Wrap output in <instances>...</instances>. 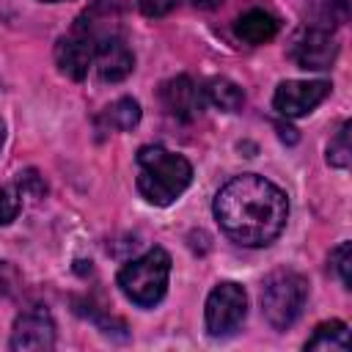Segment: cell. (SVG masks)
Wrapping results in <instances>:
<instances>
[{"mask_svg":"<svg viewBox=\"0 0 352 352\" xmlns=\"http://www.w3.org/2000/svg\"><path fill=\"white\" fill-rule=\"evenodd\" d=\"M214 220L228 239L245 248H264L289 220L286 192L264 176L242 173L228 179L214 195Z\"/></svg>","mask_w":352,"mask_h":352,"instance_id":"6da1fadb","label":"cell"},{"mask_svg":"<svg viewBox=\"0 0 352 352\" xmlns=\"http://www.w3.org/2000/svg\"><path fill=\"white\" fill-rule=\"evenodd\" d=\"M192 182V165L162 146H143L138 151V190L154 206L173 204Z\"/></svg>","mask_w":352,"mask_h":352,"instance_id":"7a4b0ae2","label":"cell"},{"mask_svg":"<svg viewBox=\"0 0 352 352\" xmlns=\"http://www.w3.org/2000/svg\"><path fill=\"white\" fill-rule=\"evenodd\" d=\"M168 278H170V256L162 248H151L140 258L121 267L118 286L126 300H132L140 308H148L165 297Z\"/></svg>","mask_w":352,"mask_h":352,"instance_id":"3957f363","label":"cell"},{"mask_svg":"<svg viewBox=\"0 0 352 352\" xmlns=\"http://www.w3.org/2000/svg\"><path fill=\"white\" fill-rule=\"evenodd\" d=\"M308 300V280L294 270H275L261 286V314L275 330H286L302 314Z\"/></svg>","mask_w":352,"mask_h":352,"instance_id":"277c9868","label":"cell"},{"mask_svg":"<svg viewBox=\"0 0 352 352\" xmlns=\"http://www.w3.org/2000/svg\"><path fill=\"white\" fill-rule=\"evenodd\" d=\"M248 314V294L239 283L234 280H223L217 283L209 297H206V308H204V319H206V333L220 338V336H231Z\"/></svg>","mask_w":352,"mask_h":352,"instance_id":"5b68a950","label":"cell"},{"mask_svg":"<svg viewBox=\"0 0 352 352\" xmlns=\"http://www.w3.org/2000/svg\"><path fill=\"white\" fill-rule=\"evenodd\" d=\"M338 55V44L330 36V30L322 28H302L294 33L292 44H289V58L300 66V69H330L336 63Z\"/></svg>","mask_w":352,"mask_h":352,"instance_id":"8992f818","label":"cell"},{"mask_svg":"<svg viewBox=\"0 0 352 352\" xmlns=\"http://www.w3.org/2000/svg\"><path fill=\"white\" fill-rule=\"evenodd\" d=\"M96 33L85 25H77L69 36H60L55 44V63L58 69L72 77V80H82L88 74V69L94 66V50H96Z\"/></svg>","mask_w":352,"mask_h":352,"instance_id":"52a82bcc","label":"cell"},{"mask_svg":"<svg viewBox=\"0 0 352 352\" xmlns=\"http://www.w3.org/2000/svg\"><path fill=\"white\" fill-rule=\"evenodd\" d=\"M327 94H330L327 80H286L275 88L272 104L280 116L297 118V116H308Z\"/></svg>","mask_w":352,"mask_h":352,"instance_id":"ba28073f","label":"cell"},{"mask_svg":"<svg viewBox=\"0 0 352 352\" xmlns=\"http://www.w3.org/2000/svg\"><path fill=\"white\" fill-rule=\"evenodd\" d=\"M55 346V322L47 311H25L16 316L11 330V349L16 352H38Z\"/></svg>","mask_w":352,"mask_h":352,"instance_id":"9c48e42d","label":"cell"},{"mask_svg":"<svg viewBox=\"0 0 352 352\" xmlns=\"http://www.w3.org/2000/svg\"><path fill=\"white\" fill-rule=\"evenodd\" d=\"M94 66H96L99 80H104V82H121L124 77L132 74V69H135V55L129 52V47H126L118 36L104 33V36L96 38Z\"/></svg>","mask_w":352,"mask_h":352,"instance_id":"30bf717a","label":"cell"},{"mask_svg":"<svg viewBox=\"0 0 352 352\" xmlns=\"http://www.w3.org/2000/svg\"><path fill=\"white\" fill-rule=\"evenodd\" d=\"M160 99H162V107L168 110V116L179 118V121H192L204 107L201 88L184 74L165 80L160 85Z\"/></svg>","mask_w":352,"mask_h":352,"instance_id":"8fae6325","label":"cell"},{"mask_svg":"<svg viewBox=\"0 0 352 352\" xmlns=\"http://www.w3.org/2000/svg\"><path fill=\"white\" fill-rule=\"evenodd\" d=\"M234 33H236L242 41H248V44H264V41L275 38V33H278V19H275L272 14H267V11H261V8H250V11H245V14L236 19Z\"/></svg>","mask_w":352,"mask_h":352,"instance_id":"7c38bea8","label":"cell"},{"mask_svg":"<svg viewBox=\"0 0 352 352\" xmlns=\"http://www.w3.org/2000/svg\"><path fill=\"white\" fill-rule=\"evenodd\" d=\"M302 11L311 19V28H322L330 30L341 22H346L349 14V3L346 0H302Z\"/></svg>","mask_w":352,"mask_h":352,"instance_id":"4fadbf2b","label":"cell"},{"mask_svg":"<svg viewBox=\"0 0 352 352\" xmlns=\"http://www.w3.org/2000/svg\"><path fill=\"white\" fill-rule=\"evenodd\" d=\"M204 96L206 102H212L217 110L223 113H236L242 104H245V94L236 82H231L228 77H212L206 85H204Z\"/></svg>","mask_w":352,"mask_h":352,"instance_id":"5bb4252c","label":"cell"},{"mask_svg":"<svg viewBox=\"0 0 352 352\" xmlns=\"http://www.w3.org/2000/svg\"><path fill=\"white\" fill-rule=\"evenodd\" d=\"M140 121V104L129 96L113 102L110 107H104V113L99 116V126L110 129V132H126Z\"/></svg>","mask_w":352,"mask_h":352,"instance_id":"9a60e30c","label":"cell"},{"mask_svg":"<svg viewBox=\"0 0 352 352\" xmlns=\"http://www.w3.org/2000/svg\"><path fill=\"white\" fill-rule=\"evenodd\" d=\"M305 349H338V352H346L349 349V330L341 319H330V322H322L314 336L305 341Z\"/></svg>","mask_w":352,"mask_h":352,"instance_id":"2e32d148","label":"cell"},{"mask_svg":"<svg viewBox=\"0 0 352 352\" xmlns=\"http://www.w3.org/2000/svg\"><path fill=\"white\" fill-rule=\"evenodd\" d=\"M349 129H352V121H344L341 129L336 132V138L330 140L327 146V162L336 165V168H349L352 162V146H349Z\"/></svg>","mask_w":352,"mask_h":352,"instance_id":"e0dca14e","label":"cell"},{"mask_svg":"<svg viewBox=\"0 0 352 352\" xmlns=\"http://www.w3.org/2000/svg\"><path fill=\"white\" fill-rule=\"evenodd\" d=\"M19 209H22V187L19 184L0 187V226L14 223Z\"/></svg>","mask_w":352,"mask_h":352,"instance_id":"ac0fdd59","label":"cell"},{"mask_svg":"<svg viewBox=\"0 0 352 352\" xmlns=\"http://www.w3.org/2000/svg\"><path fill=\"white\" fill-rule=\"evenodd\" d=\"M333 264H336V272L341 278V283L349 289L352 286V272H349V264H352V245L349 242H341L336 250H333Z\"/></svg>","mask_w":352,"mask_h":352,"instance_id":"d6986e66","label":"cell"},{"mask_svg":"<svg viewBox=\"0 0 352 352\" xmlns=\"http://www.w3.org/2000/svg\"><path fill=\"white\" fill-rule=\"evenodd\" d=\"M179 3H182V0H138L140 11H143L146 16H165V14H170Z\"/></svg>","mask_w":352,"mask_h":352,"instance_id":"ffe728a7","label":"cell"},{"mask_svg":"<svg viewBox=\"0 0 352 352\" xmlns=\"http://www.w3.org/2000/svg\"><path fill=\"white\" fill-rule=\"evenodd\" d=\"M16 283H19V272L8 261H0V294H11Z\"/></svg>","mask_w":352,"mask_h":352,"instance_id":"44dd1931","label":"cell"},{"mask_svg":"<svg viewBox=\"0 0 352 352\" xmlns=\"http://www.w3.org/2000/svg\"><path fill=\"white\" fill-rule=\"evenodd\" d=\"M3 138H6V132H3V124H0V146H3Z\"/></svg>","mask_w":352,"mask_h":352,"instance_id":"7402d4cb","label":"cell"},{"mask_svg":"<svg viewBox=\"0 0 352 352\" xmlns=\"http://www.w3.org/2000/svg\"><path fill=\"white\" fill-rule=\"evenodd\" d=\"M44 3H58V0H44Z\"/></svg>","mask_w":352,"mask_h":352,"instance_id":"603a6c76","label":"cell"}]
</instances>
